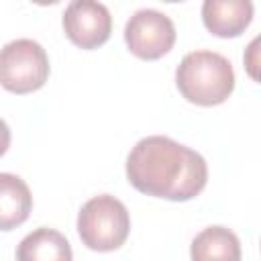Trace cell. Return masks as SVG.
Masks as SVG:
<instances>
[{"label": "cell", "instance_id": "cell-1", "mask_svg": "<svg viewBox=\"0 0 261 261\" xmlns=\"http://www.w3.org/2000/svg\"><path fill=\"white\" fill-rule=\"evenodd\" d=\"M128 184L141 194L186 202L196 198L208 181L206 159L163 135L141 139L126 157Z\"/></svg>", "mask_w": 261, "mask_h": 261}, {"label": "cell", "instance_id": "cell-2", "mask_svg": "<svg viewBox=\"0 0 261 261\" xmlns=\"http://www.w3.org/2000/svg\"><path fill=\"white\" fill-rule=\"evenodd\" d=\"M175 84L179 94L198 106H216L226 102L234 90V71L230 61L214 51L188 53L177 69Z\"/></svg>", "mask_w": 261, "mask_h": 261}, {"label": "cell", "instance_id": "cell-3", "mask_svg": "<svg viewBox=\"0 0 261 261\" xmlns=\"http://www.w3.org/2000/svg\"><path fill=\"white\" fill-rule=\"evenodd\" d=\"M130 232V216L126 206L110 196L90 198L77 214V234L92 251H116Z\"/></svg>", "mask_w": 261, "mask_h": 261}, {"label": "cell", "instance_id": "cell-4", "mask_svg": "<svg viewBox=\"0 0 261 261\" xmlns=\"http://www.w3.org/2000/svg\"><path fill=\"white\" fill-rule=\"evenodd\" d=\"M49 57L33 39H16L0 49V86L12 94H31L45 86Z\"/></svg>", "mask_w": 261, "mask_h": 261}, {"label": "cell", "instance_id": "cell-5", "mask_svg": "<svg viewBox=\"0 0 261 261\" xmlns=\"http://www.w3.org/2000/svg\"><path fill=\"white\" fill-rule=\"evenodd\" d=\"M124 43L135 57L155 61L173 49L175 27L167 14L155 8H141L126 20Z\"/></svg>", "mask_w": 261, "mask_h": 261}, {"label": "cell", "instance_id": "cell-6", "mask_svg": "<svg viewBox=\"0 0 261 261\" xmlns=\"http://www.w3.org/2000/svg\"><path fill=\"white\" fill-rule=\"evenodd\" d=\"M63 31L75 47L96 49L110 39V10L98 0H71L63 12Z\"/></svg>", "mask_w": 261, "mask_h": 261}, {"label": "cell", "instance_id": "cell-7", "mask_svg": "<svg viewBox=\"0 0 261 261\" xmlns=\"http://www.w3.org/2000/svg\"><path fill=\"white\" fill-rule=\"evenodd\" d=\"M204 27L222 39L239 37L253 20L251 0H204L202 4Z\"/></svg>", "mask_w": 261, "mask_h": 261}, {"label": "cell", "instance_id": "cell-8", "mask_svg": "<svg viewBox=\"0 0 261 261\" xmlns=\"http://www.w3.org/2000/svg\"><path fill=\"white\" fill-rule=\"evenodd\" d=\"M33 210V196L22 177L0 173V230L20 226Z\"/></svg>", "mask_w": 261, "mask_h": 261}, {"label": "cell", "instance_id": "cell-9", "mask_svg": "<svg viewBox=\"0 0 261 261\" xmlns=\"http://www.w3.org/2000/svg\"><path fill=\"white\" fill-rule=\"evenodd\" d=\"M73 257L69 241L47 226L29 232L16 249L18 261H69Z\"/></svg>", "mask_w": 261, "mask_h": 261}, {"label": "cell", "instance_id": "cell-10", "mask_svg": "<svg viewBox=\"0 0 261 261\" xmlns=\"http://www.w3.org/2000/svg\"><path fill=\"white\" fill-rule=\"evenodd\" d=\"M190 255L194 261H206V259L239 261L241 259V243L232 230H228L224 226H208L200 234L194 237Z\"/></svg>", "mask_w": 261, "mask_h": 261}, {"label": "cell", "instance_id": "cell-11", "mask_svg": "<svg viewBox=\"0 0 261 261\" xmlns=\"http://www.w3.org/2000/svg\"><path fill=\"white\" fill-rule=\"evenodd\" d=\"M8 147H10V128H8V124L0 118V157L8 151Z\"/></svg>", "mask_w": 261, "mask_h": 261}, {"label": "cell", "instance_id": "cell-12", "mask_svg": "<svg viewBox=\"0 0 261 261\" xmlns=\"http://www.w3.org/2000/svg\"><path fill=\"white\" fill-rule=\"evenodd\" d=\"M31 2H35V4H39V6H49V4H57V2H61V0H31Z\"/></svg>", "mask_w": 261, "mask_h": 261}, {"label": "cell", "instance_id": "cell-13", "mask_svg": "<svg viewBox=\"0 0 261 261\" xmlns=\"http://www.w3.org/2000/svg\"><path fill=\"white\" fill-rule=\"evenodd\" d=\"M161 2H181V0H161Z\"/></svg>", "mask_w": 261, "mask_h": 261}]
</instances>
